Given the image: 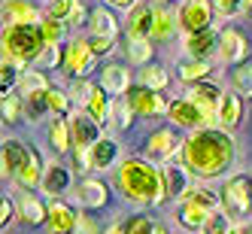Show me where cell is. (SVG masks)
<instances>
[{
	"label": "cell",
	"instance_id": "obj_1",
	"mask_svg": "<svg viewBox=\"0 0 252 234\" xmlns=\"http://www.w3.org/2000/svg\"><path fill=\"white\" fill-rule=\"evenodd\" d=\"M234 158H237V143L225 128H197L183 143V167L197 179L222 176Z\"/></svg>",
	"mask_w": 252,
	"mask_h": 234
},
{
	"label": "cell",
	"instance_id": "obj_2",
	"mask_svg": "<svg viewBox=\"0 0 252 234\" xmlns=\"http://www.w3.org/2000/svg\"><path fill=\"white\" fill-rule=\"evenodd\" d=\"M119 189L134 204H158L164 198V173L143 158H125L119 165Z\"/></svg>",
	"mask_w": 252,
	"mask_h": 234
},
{
	"label": "cell",
	"instance_id": "obj_3",
	"mask_svg": "<svg viewBox=\"0 0 252 234\" xmlns=\"http://www.w3.org/2000/svg\"><path fill=\"white\" fill-rule=\"evenodd\" d=\"M46 52V37L40 25H6L3 28V58L15 64L37 61Z\"/></svg>",
	"mask_w": 252,
	"mask_h": 234
},
{
	"label": "cell",
	"instance_id": "obj_4",
	"mask_svg": "<svg viewBox=\"0 0 252 234\" xmlns=\"http://www.w3.org/2000/svg\"><path fill=\"white\" fill-rule=\"evenodd\" d=\"M70 131H73V146H76V165L79 170H92L88 167V152L100 140V122H94L88 113H73L70 116Z\"/></svg>",
	"mask_w": 252,
	"mask_h": 234
},
{
	"label": "cell",
	"instance_id": "obj_5",
	"mask_svg": "<svg viewBox=\"0 0 252 234\" xmlns=\"http://www.w3.org/2000/svg\"><path fill=\"white\" fill-rule=\"evenodd\" d=\"M222 207L231 219H246L252 213V179L249 176H231L222 189Z\"/></svg>",
	"mask_w": 252,
	"mask_h": 234
},
{
	"label": "cell",
	"instance_id": "obj_6",
	"mask_svg": "<svg viewBox=\"0 0 252 234\" xmlns=\"http://www.w3.org/2000/svg\"><path fill=\"white\" fill-rule=\"evenodd\" d=\"M176 19L186 33H204L210 31V22H213V3L210 0H186L176 12Z\"/></svg>",
	"mask_w": 252,
	"mask_h": 234
},
{
	"label": "cell",
	"instance_id": "obj_7",
	"mask_svg": "<svg viewBox=\"0 0 252 234\" xmlns=\"http://www.w3.org/2000/svg\"><path fill=\"white\" fill-rule=\"evenodd\" d=\"M222 92H219V85H213V82H197L189 88V100L197 106V110L204 113L207 122H219V106H222Z\"/></svg>",
	"mask_w": 252,
	"mask_h": 234
},
{
	"label": "cell",
	"instance_id": "obj_8",
	"mask_svg": "<svg viewBox=\"0 0 252 234\" xmlns=\"http://www.w3.org/2000/svg\"><path fill=\"white\" fill-rule=\"evenodd\" d=\"M76 222H79V216L73 213V207L52 198L49 216H46V228H49V234H76Z\"/></svg>",
	"mask_w": 252,
	"mask_h": 234
},
{
	"label": "cell",
	"instance_id": "obj_9",
	"mask_svg": "<svg viewBox=\"0 0 252 234\" xmlns=\"http://www.w3.org/2000/svg\"><path fill=\"white\" fill-rule=\"evenodd\" d=\"M94 52L92 46H88V40H73L67 46V58H64V67H67V73L70 76H85L88 70L94 67Z\"/></svg>",
	"mask_w": 252,
	"mask_h": 234
},
{
	"label": "cell",
	"instance_id": "obj_10",
	"mask_svg": "<svg viewBox=\"0 0 252 234\" xmlns=\"http://www.w3.org/2000/svg\"><path fill=\"white\" fill-rule=\"evenodd\" d=\"M128 103L134 106V113H143V116H158V113H167L164 98H161L155 88H146V85H137L128 92Z\"/></svg>",
	"mask_w": 252,
	"mask_h": 234
},
{
	"label": "cell",
	"instance_id": "obj_11",
	"mask_svg": "<svg viewBox=\"0 0 252 234\" xmlns=\"http://www.w3.org/2000/svg\"><path fill=\"white\" fill-rule=\"evenodd\" d=\"M167 119L176 125V128H186V131H197V128L207 122L204 113L197 110V106H194L189 98H183V100H170V106H167Z\"/></svg>",
	"mask_w": 252,
	"mask_h": 234
},
{
	"label": "cell",
	"instance_id": "obj_12",
	"mask_svg": "<svg viewBox=\"0 0 252 234\" xmlns=\"http://www.w3.org/2000/svg\"><path fill=\"white\" fill-rule=\"evenodd\" d=\"M246 55H249V46L243 40V33L234 31V28H225L219 33V58L225 64H243Z\"/></svg>",
	"mask_w": 252,
	"mask_h": 234
},
{
	"label": "cell",
	"instance_id": "obj_13",
	"mask_svg": "<svg viewBox=\"0 0 252 234\" xmlns=\"http://www.w3.org/2000/svg\"><path fill=\"white\" fill-rule=\"evenodd\" d=\"M155 15H158V9H152L149 3L134 6L131 15H128V37H131V40H152Z\"/></svg>",
	"mask_w": 252,
	"mask_h": 234
},
{
	"label": "cell",
	"instance_id": "obj_14",
	"mask_svg": "<svg viewBox=\"0 0 252 234\" xmlns=\"http://www.w3.org/2000/svg\"><path fill=\"white\" fill-rule=\"evenodd\" d=\"M31 149L25 146L22 140H15V137H6L3 140V149H0V165H3V179L6 176H19L22 165L28 161Z\"/></svg>",
	"mask_w": 252,
	"mask_h": 234
},
{
	"label": "cell",
	"instance_id": "obj_15",
	"mask_svg": "<svg viewBox=\"0 0 252 234\" xmlns=\"http://www.w3.org/2000/svg\"><path fill=\"white\" fill-rule=\"evenodd\" d=\"M176 146H179L176 134H173L170 128H161V131H155V134L146 140V158H149V161H167V158L176 152Z\"/></svg>",
	"mask_w": 252,
	"mask_h": 234
},
{
	"label": "cell",
	"instance_id": "obj_16",
	"mask_svg": "<svg viewBox=\"0 0 252 234\" xmlns=\"http://www.w3.org/2000/svg\"><path fill=\"white\" fill-rule=\"evenodd\" d=\"M116 161H119V143L113 137H100L92 146V152H88V167L92 170H106Z\"/></svg>",
	"mask_w": 252,
	"mask_h": 234
},
{
	"label": "cell",
	"instance_id": "obj_17",
	"mask_svg": "<svg viewBox=\"0 0 252 234\" xmlns=\"http://www.w3.org/2000/svg\"><path fill=\"white\" fill-rule=\"evenodd\" d=\"M40 186L49 198H58L70 189V170L64 165H58V161H52V165H46L43 170V179H40Z\"/></svg>",
	"mask_w": 252,
	"mask_h": 234
},
{
	"label": "cell",
	"instance_id": "obj_18",
	"mask_svg": "<svg viewBox=\"0 0 252 234\" xmlns=\"http://www.w3.org/2000/svg\"><path fill=\"white\" fill-rule=\"evenodd\" d=\"M186 52L194 58V61H207L210 55L219 52V37L213 31H204V33H189L186 37Z\"/></svg>",
	"mask_w": 252,
	"mask_h": 234
},
{
	"label": "cell",
	"instance_id": "obj_19",
	"mask_svg": "<svg viewBox=\"0 0 252 234\" xmlns=\"http://www.w3.org/2000/svg\"><path fill=\"white\" fill-rule=\"evenodd\" d=\"M189 170L186 167H179V165H167L164 167V198H189L191 186H189Z\"/></svg>",
	"mask_w": 252,
	"mask_h": 234
},
{
	"label": "cell",
	"instance_id": "obj_20",
	"mask_svg": "<svg viewBox=\"0 0 252 234\" xmlns=\"http://www.w3.org/2000/svg\"><path fill=\"white\" fill-rule=\"evenodd\" d=\"M207 216H210V210H204L201 204H194L191 198H183V204L176 207V222L186 231H201V225L207 222Z\"/></svg>",
	"mask_w": 252,
	"mask_h": 234
},
{
	"label": "cell",
	"instance_id": "obj_21",
	"mask_svg": "<svg viewBox=\"0 0 252 234\" xmlns=\"http://www.w3.org/2000/svg\"><path fill=\"white\" fill-rule=\"evenodd\" d=\"M3 19L6 25H40V12L31 3H25V0H6Z\"/></svg>",
	"mask_w": 252,
	"mask_h": 234
},
{
	"label": "cell",
	"instance_id": "obj_22",
	"mask_svg": "<svg viewBox=\"0 0 252 234\" xmlns=\"http://www.w3.org/2000/svg\"><path fill=\"white\" fill-rule=\"evenodd\" d=\"M106 88V95H125V92H131V73H128V67H122V64H110V67H103V82Z\"/></svg>",
	"mask_w": 252,
	"mask_h": 234
},
{
	"label": "cell",
	"instance_id": "obj_23",
	"mask_svg": "<svg viewBox=\"0 0 252 234\" xmlns=\"http://www.w3.org/2000/svg\"><path fill=\"white\" fill-rule=\"evenodd\" d=\"M19 216H22L25 225H43L46 216H49V207H43V201L33 195H22L19 198Z\"/></svg>",
	"mask_w": 252,
	"mask_h": 234
},
{
	"label": "cell",
	"instance_id": "obj_24",
	"mask_svg": "<svg viewBox=\"0 0 252 234\" xmlns=\"http://www.w3.org/2000/svg\"><path fill=\"white\" fill-rule=\"evenodd\" d=\"M240 116H243V100H240V95H225L222 98V106H219V128H225V131H231L234 125L240 122Z\"/></svg>",
	"mask_w": 252,
	"mask_h": 234
},
{
	"label": "cell",
	"instance_id": "obj_25",
	"mask_svg": "<svg viewBox=\"0 0 252 234\" xmlns=\"http://www.w3.org/2000/svg\"><path fill=\"white\" fill-rule=\"evenodd\" d=\"M103 92H106V88L97 85V88H92V95H88V100H85V113L92 116L94 122H106V119H110V110H113L110 98H106Z\"/></svg>",
	"mask_w": 252,
	"mask_h": 234
},
{
	"label": "cell",
	"instance_id": "obj_26",
	"mask_svg": "<svg viewBox=\"0 0 252 234\" xmlns=\"http://www.w3.org/2000/svg\"><path fill=\"white\" fill-rule=\"evenodd\" d=\"M49 140H52V149H55L58 155L61 152H70V146H73V131H70V122L67 119H55L49 125Z\"/></svg>",
	"mask_w": 252,
	"mask_h": 234
},
{
	"label": "cell",
	"instance_id": "obj_27",
	"mask_svg": "<svg viewBox=\"0 0 252 234\" xmlns=\"http://www.w3.org/2000/svg\"><path fill=\"white\" fill-rule=\"evenodd\" d=\"M79 204L82 207H103L106 204V186L97 183V179H85V183H79Z\"/></svg>",
	"mask_w": 252,
	"mask_h": 234
},
{
	"label": "cell",
	"instance_id": "obj_28",
	"mask_svg": "<svg viewBox=\"0 0 252 234\" xmlns=\"http://www.w3.org/2000/svg\"><path fill=\"white\" fill-rule=\"evenodd\" d=\"M49 15L58 22H82V3H76V0H49Z\"/></svg>",
	"mask_w": 252,
	"mask_h": 234
},
{
	"label": "cell",
	"instance_id": "obj_29",
	"mask_svg": "<svg viewBox=\"0 0 252 234\" xmlns=\"http://www.w3.org/2000/svg\"><path fill=\"white\" fill-rule=\"evenodd\" d=\"M88 31H92V37H110L116 40V19L103 6L92 12V22H88Z\"/></svg>",
	"mask_w": 252,
	"mask_h": 234
},
{
	"label": "cell",
	"instance_id": "obj_30",
	"mask_svg": "<svg viewBox=\"0 0 252 234\" xmlns=\"http://www.w3.org/2000/svg\"><path fill=\"white\" fill-rule=\"evenodd\" d=\"M43 170H46V167L40 165V155H37V152L31 149L28 161L22 165V170H19V176H15V179H19V183H22L25 189H33V186H37L40 179H43Z\"/></svg>",
	"mask_w": 252,
	"mask_h": 234
},
{
	"label": "cell",
	"instance_id": "obj_31",
	"mask_svg": "<svg viewBox=\"0 0 252 234\" xmlns=\"http://www.w3.org/2000/svg\"><path fill=\"white\" fill-rule=\"evenodd\" d=\"M19 92H22V98H31L37 92H49V79L40 73V70H25L22 79H19Z\"/></svg>",
	"mask_w": 252,
	"mask_h": 234
},
{
	"label": "cell",
	"instance_id": "obj_32",
	"mask_svg": "<svg viewBox=\"0 0 252 234\" xmlns=\"http://www.w3.org/2000/svg\"><path fill=\"white\" fill-rule=\"evenodd\" d=\"M234 231V225H231V216L222 210H213L210 216H207V222L201 225V234H231Z\"/></svg>",
	"mask_w": 252,
	"mask_h": 234
},
{
	"label": "cell",
	"instance_id": "obj_33",
	"mask_svg": "<svg viewBox=\"0 0 252 234\" xmlns=\"http://www.w3.org/2000/svg\"><path fill=\"white\" fill-rule=\"evenodd\" d=\"M207 73H210V64H207V61H194V58H191V61H183V64H179V79H183V82L197 85Z\"/></svg>",
	"mask_w": 252,
	"mask_h": 234
},
{
	"label": "cell",
	"instance_id": "obj_34",
	"mask_svg": "<svg viewBox=\"0 0 252 234\" xmlns=\"http://www.w3.org/2000/svg\"><path fill=\"white\" fill-rule=\"evenodd\" d=\"M25 110H28V119L31 122H40L52 110V106H49V92H37V95L25 98Z\"/></svg>",
	"mask_w": 252,
	"mask_h": 234
},
{
	"label": "cell",
	"instance_id": "obj_35",
	"mask_svg": "<svg viewBox=\"0 0 252 234\" xmlns=\"http://www.w3.org/2000/svg\"><path fill=\"white\" fill-rule=\"evenodd\" d=\"M176 22H179V19H173L167 9H158V15H155V28H152V40H170L173 31H176Z\"/></svg>",
	"mask_w": 252,
	"mask_h": 234
},
{
	"label": "cell",
	"instance_id": "obj_36",
	"mask_svg": "<svg viewBox=\"0 0 252 234\" xmlns=\"http://www.w3.org/2000/svg\"><path fill=\"white\" fill-rule=\"evenodd\" d=\"M131 116H134V106H131V103H125V100H116V103H113V110H110V125H113L116 131H128Z\"/></svg>",
	"mask_w": 252,
	"mask_h": 234
},
{
	"label": "cell",
	"instance_id": "obj_37",
	"mask_svg": "<svg viewBox=\"0 0 252 234\" xmlns=\"http://www.w3.org/2000/svg\"><path fill=\"white\" fill-rule=\"evenodd\" d=\"M189 198H191L194 204H201L204 210H210V213H213L216 207L222 204V195H216V192H213V189H207V186H197V189H191V192H189Z\"/></svg>",
	"mask_w": 252,
	"mask_h": 234
},
{
	"label": "cell",
	"instance_id": "obj_38",
	"mask_svg": "<svg viewBox=\"0 0 252 234\" xmlns=\"http://www.w3.org/2000/svg\"><path fill=\"white\" fill-rule=\"evenodd\" d=\"M231 82L237 88V95H249L252 98V64H237V70L231 73Z\"/></svg>",
	"mask_w": 252,
	"mask_h": 234
},
{
	"label": "cell",
	"instance_id": "obj_39",
	"mask_svg": "<svg viewBox=\"0 0 252 234\" xmlns=\"http://www.w3.org/2000/svg\"><path fill=\"white\" fill-rule=\"evenodd\" d=\"M140 82L146 85V88H155V92H161V88H167V73H164L161 67L152 64V67H146V70L140 73Z\"/></svg>",
	"mask_w": 252,
	"mask_h": 234
},
{
	"label": "cell",
	"instance_id": "obj_40",
	"mask_svg": "<svg viewBox=\"0 0 252 234\" xmlns=\"http://www.w3.org/2000/svg\"><path fill=\"white\" fill-rule=\"evenodd\" d=\"M40 28H43V37H46V46H58L61 40H64V22H58V19H49L46 22H40Z\"/></svg>",
	"mask_w": 252,
	"mask_h": 234
},
{
	"label": "cell",
	"instance_id": "obj_41",
	"mask_svg": "<svg viewBox=\"0 0 252 234\" xmlns=\"http://www.w3.org/2000/svg\"><path fill=\"white\" fill-rule=\"evenodd\" d=\"M122 228L125 234H155L158 231L149 216H128V222H122Z\"/></svg>",
	"mask_w": 252,
	"mask_h": 234
},
{
	"label": "cell",
	"instance_id": "obj_42",
	"mask_svg": "<svg viewBox=\"0 0 252 234\" xmlns=\"http://www.w3.org/2000/svg\"><path fill=\"white\" fill-rule=\"evenodd\" d=\"M19 67H22V64L3 58V67H0V88H3V95H9V88L22 79V76H19Z\"/></svg>",
	"mask_w": 252,
	"mask_h": 234
},
{
	"label": "cell",
	"instance_id": "obj_43",
	"mask_svg": "<svg viewBox=\"0 0 252 234\" xmlns=\"http://www.w3.org/2000/svg\"><path fill=\"white\" fill-rule=\"evenodd\" d=\"M149 58H152V43L149 40H131V46H128V61L146 64Z\"/></svg>",
	"mask_w": 252,
	"mask_h": 234
},
{
	"label": "cell",
	"instance_id": "obj_44",
	"mask_svg": "<svg viewBox=\"0 0 252 234\" xmlns=\"http://www.w3.org/2000/svg\"><path fill=\"white\" fill-rule=\"evenodd\" d=\"M213 9L222 15V19H234L246 9V0H213Z\"/></svg>",
	"mask_w": 252,
	"mask_h": 234
},
{
	"label": "cell",
	"instance_id": "obj_45",
	"mask_svg": "<svg viewBox=\"0 0 252 234\" xmlns=\"http://www.w3.org/2000/svg\"><path fill=\"white\" fill-rule=\"evenodd\" d=\"M19 116H22V98L19 95H3V119L19 122Z\"/></svg>",
	"mask_w": 252,
	"mask_h": 234
},
{
	"label": "cell",
	"instance_id": "obj_46",
	"mask_svg": "<svg viewBox=\"0 0 252 234\" xmlns=\"http://www.w3.org/2000/svg\"><path fill=\"white\" fill-rule=\"evenodd\" d=\"M49 106H52V110H55L58 116L70 113V95L58 92V88H49Z\"/></svg>",
	"mask_w": 252,
	"mask_h": 234
},
{
	"label": "cell",
	"instance_id": "obj_47",
	"mask_svg": "<svg viewBox=\"0 0 252 234\" xmlns=\"http://www.w3.org/2000/svg\"><path fill=\"white\" fill-rule=\"evenodd\" d=\"M88 46H92L94 55H106V52L113 49V40L110 37H92V40H88Z\"/></svg>",
	"mask_w": 252,
	"mask_h": 234
},
{
	"label": "cell",
	"instance_id": "obj_48",
	"mask_svg": "<svg viewBox=\"0 0 252 234\" xmlns=\"http://www.w3.org/2000/svg\"><path fill=\"white\" fill-rule=\"evenodd\" d=\"M37 61H43V64H49V67H52V64H58V61H61L58 46H46V52H43V55H40Z\"/></svg>",
	"mask_w": 252,
	"mask_h": 234
},
{
	"label": "cell",
	"instance_id": "obj_49",
	"mask_svg": "<svg viewBox=\"0 0 252 234\" xmlns=\"http://www.w3.org/2000/svg\"><path fill=\"white\" fill-rule=\"evenodd\" d=\"M76 234H97L94 222H88L85 216H79V222H76Z\"/></svg>",
	"mask_w": 252,
	"mask_h": 234
},
{
	"label": "cell",
	"instance_id": "obj_50",
	"mask_svg": "<svg viewBox=\"0 0 252 234\" xmlns=\"http://www.w3.org/2000/svg\"><path fill=\"white\" fill-rule=\"evenodd\" d=\"M0 213H3V219H0V225H9L12 222V201H6V198H3V204H0Z\"/></svg>",
	"mask_w": 252,
	"mask_h": 234
},
{
	"label": "cell",
	"instance_id": "obj_51",
	"mask_svg": "<svg viewBox=\"0 0 252 234\" xmlns=\"http://www.w3.org/2000/svg\"><path fill=\"white\" fill-rule=\"evenodd\" d=\"M231 234H252V222H240V225H234Z\"/></svg>",
	"mask_w": 252,
	"mask_h": 234
},
{
	"label": "cell",
	"instance_id": "obj_52",
	"mask_svg": "<svg viewBox=\"0 0 252 234\" xmlns=\"http://www.w3.org/2000/svg\"><path fill=\"white\" fill-rule=\"evenodd\" d=\"M110 3H113V6H122V9H128V6L137 3V0H110Z\"/></svg>",
	"mask_w": 252,
	"mask_h": 234
},
{
	"label": "cell",
	"instance_id": "obj_53",
	"mask_svg": "<svg viewBox=\"0 0 252 234\" xmlns=\"http://www.w3.org/2000/svg\"><path fill=\"white\" fill-rule=\"evenodd\" d=\"M106 234H125V228L122 225H113V228H106Z\"/></svg>",
	"mask_w": 252,
	"mask_h": 234
},
{
	"label": "cell",
	"instance_id": "obj_54",
	"mask_svg": "<svg viewBox=\"0 0 252 234\" xmlns=\"http://www.w3.org/2000/svg\"><path fill=\"white\" fill-rule=\"evenodd\" d=\"M246 9H249V12H252V0H246Z\"/></svg>",
	"mask_w": 252,
	"mask_h": 234
},
{
	"label": "cell",
	"instance_id": "obj_55",
	"mask_svg": "<svg viewBox=\"0 0 252 234\" xmlns=\"http://www.w3.org/2000/svg\"><path fill=\"white\" fill-rule=\"evenodd\" d=\"M155 234H167V231H161V228H158V231H155Z\"/></svg>",
	"mask_w": 252,
	"mask_h": 234
},
{
	"label": "cell",
	"instance_id": "obj_56",
	"mask_svg": "<svg viewBox=\"0 0 252 234\" xmlns=\"http://www.w3.org/2000/svg\"><path fill=\"white\" fill-rule=\"evenodd\" d=\"M155 3H167V0H155Z\"/></svg>",
	"mask_w": 252,
	"mask_h": 234
}]
</instances>
